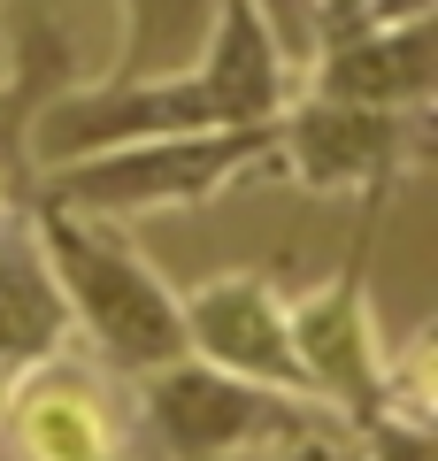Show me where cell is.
Here are the masks:
<instances>
[{"mask_svg": "<svg viewBox=\"0 0 438 461\" xmlns=\"http://www.w3.org/2000/svg\"><path fill=\"white\" fill-rule=\"evenodd\" d=\"M300 77L277 39L261 0H224L208 47L178 77L146 85H100L78 77L39 108L32 123V169H62L108 147H139V139H193V131H239V123H277L292 108Z\"/></svg>", "mask_w": 438, "mask_h": 461, "instance_id": "1", "label": "cell"}, {"mask_svg": "<svg viewBox=\"0 0 438 461\" xmlns=\"http://www.w3.org/2000/svg\"><path fill=\"white\" fill-rule=\"evenodd\" d=\"M23 230H32L39 262H47L54 293L69 308V330L93 346L100 369H169L185 354V315L178 293L162 285V269L139 254V239L115 223H85V215L54 208V200H23Z\"/></svg>", "mask_w": 438, "mask_h": 461, "instance_id": "2", "label": "cell"}, {"mask_svg": "<svg viewBox=\"0 0 438 461\" xmlns=\"http://www.w3.org/2000/svg\"><path fill=\"white\" fill-rule=\"evenodd\" d=\"M277 154V123H239V131H193V139H139V147H108L85 162L39 169L32 193L54 208L85 215V223L131 230L139 215L169 208H208L239 177H261Z\"/></svg>", "mask_w": 438, "mask_h": 461, "instance_id": "3", "label": "cell"}, {"mask_svg": "<svg viewBox=\"0 0 438 461\" xmlns=\"http://www.w3.org/2000/svg\"><path fill=\"white\" fill-rule=\"evenodd\" d=\"M354 239H346L339 269L324 285L285 300V323H292V362H300V384H308L315 408H331L346 430H361L377 408H385V330H377L370 308V247H377V223H385L392 200H354Z\"/></svg>", "mask_w": 438, "mask_h": 461, "instance_id": "4", "label": "cell"}, {"mask_svg": "<svg viewBox=\"0 0 438 461\" xmlns=\"http://www.w3.org/2000/svg\"><path fill=\"white\" fill-rule=\"evenodd\" d=\"M139 384V423L162 446V461H224V454H277V446L308 438V430L339 423L315 400L269 393V384L224 377V369L178 354L169 369H146Z\"/></svg>", "mask_w": 438, "mask_h": 461, "instance_id": "5", "label": "cell"}, {"mask_svg": "<svg viewBox=\"0 0 438 461\" xmlns=\"http://www.w3.org/2000/svg\"><path fill=\"white\" fill-rule=\"evenodd\" d=\"M438 139L431 115H385V108H346V100L292 93V108L277 115V154L269 169L292 177L300 193H339V200H392Z\"/></svg>", "mask_w": 438, "mask_h": 461, "instance_id": "6", "label": "cell"}, {"mask_svg": "<svg viewBox=\"0 0 438 461\" xmlns=\"http://www.w3.org/2000/svg\"><path fill=\"white\" fill-rule=\"evenodd\" d=\"M185 315V354L224 377L269 384V393L308 400L300 362H292V323H285V277L277 269H224V277L178 293Z\"/></svg>", "mask_w": 438, "mask_h": 461, "instance_id": "7", "label": "cell"}, {"mask_svg": "<svg viewBox=\"0 0 438 461\" xmlns=\"http://www.w3.org/2000/svg\"><path fill=\"white\" fill-rule=\"evenodd\" d=\"M0 454L8 461H115V454H131L123 408H115L100 362L54 354L47 369H32L0 400Z\"/></svg>", "mask_w": 438, "mask_h": 461, "instance_id": "8", "label": "cell"}, {"mask_svg": "<svg viewBox=\"0 0 438 461\" xmlns=\"http://www.w3.org/2000/svg\"><path fill=\"white\" fill-rule=\"evenodd\" d=\"M300 93L346 100V108H385V115H431V100H438V16L377 23V32H354L339 47H315Z\"/></svg>", "mask_w": 438, "mask_h": 461, "instance_id": "9", "label": "cell"}, {"mask_svg": "<svg viewBox=\"0 0 438 461\" xmlns=\"http://www.w3.org/2000/svg\"><path fill=\"white\" fill-rule=\"evenodd\" d=\"M69 308L54 293L47 262H39L32 230H0V384L16 393L32 369H47L54 354H69Z\"/></svg>", "mask_w": 438, "mask_h": 461, "instance_id": "10", "label": "cell"}, {"mask_svg": "<svg viewBox=\"0 0 438 461\" xmlns=\"http://www.w3.org/2000/svg\"><path fill=\"white\" fill-rule=\"evenodd\" d=\"M115 54L100 69V85H146V77H178V69L200 62L224 0H115Z\"/></svg>", "mask_w": 438, "mask_h": 461, "instance_id": "11", "label": "cell"}, {"mask_svg": "<svg viewBox=\"0 0 438 461\" xmlns=\"http://www.w3.org/2000/svg\"><path fill=\"white\" fill-rule=\"evenodd\" d=\"M62 85H78V47L54 32L47 16L23 23V47H16V69H0V177L16 185H39L32 169V123Z\"/></svg>", "mask_w": 438, "mask_h": 461, "instance_id": "12", "label": "cell"}, {"mask_svg": "<svg viewBox=\"0 0 438 461\" xmlns=\"http://www.w3.org/2000/svg\"><path fill=\"white\" fill-rule=\"evenodd\" d=\"M354 438V461H438V423H415V415H370Z\"/></svg>", "mask_w": 438, "mask_h": 461, "instance_id": "13", "label": "cell"}, {"mask_svg": "<svg viewBox=\"0 0 438 461\" xmlns=\"http://www.w3.org/2000/svg\"><path fill=\"white\" fill-rule=\"evenodd\" d=\"M415 16H438V0H361V23H415Z\"/></svg>", "mask_w": 438, "mask_h": 461, "instance_id": "14", "label": "cell"}, {"mask_svg": "<svg viewBox=\"0 0 438 461\" xmlns=\"http://www.w3.org/2000/svg\"><path fill=\"white\" fill-rule=\"evenodd\" d=\"M23 200H32V185L0 177V230H16V223H23Z\"/></svg>", "mask_w": 438, "mask_h": 461, "instance_id": "15", "label": "cell"}, {"mask_svg": "<svg viewBox=\"0 0 438 461\" xmlns=\"http://www.w3.org/2000/svg\"><path fill=\"white\" fill-rule=\"evenodd\" d=\"M224 461H269V454H224Z\"/></svg>", "mask_w": 438, "mask_h": 461, "instance_id": "16", "label": "cell"}]
</instances>
